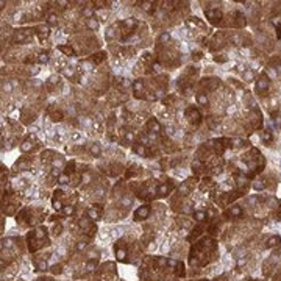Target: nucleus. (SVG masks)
I'll return each mask as SVG.
<instances>
[{
	"label": "nucleus",
	"instance_id": "nucleus-7",
	"mask_svg": "<svg viewBox=\"0 0 281 281\" xmlns=\"http://www.w3.org/2000/svg\"><path fill=\"white\" fill-rule=\"evenodd\" d=\"M242 214H244V209L241 206H238V205H234V206H231V208H228L225 211L224 217H227V219H239V217H242Z\"/></svg>",
	"mask_w": 281,
	"mask_h": 281
},
{
	"label": "nucleus",
	"instance_id": "nucleus-6",
	"mask_svg": "<svg viewBox=\"0 0 281 281\" xmlns=\"http://www.w3.org/2000/svg\"><path fill=\"white\" fill-rule=\"evenodd\" d=\"M186 119L189 121L192 125H198V124L202 122V114L198 113L197 108L191 107V108H187V110H186Z\"/></svg>",
	"mask_w": 281,
	"mask_h": 281
},
{
	"label": "nucleus",
	"instance_id": "nucleus-1",
	"mask_svg": "<svg viewBox=\"0 0 281 281\" xmlns=\"http://www.w3.org/2000/svg\"><path fill=\"white\" fill-rule=\"evenodd\" d=\"M217 258V242L213 238H202L192 245L189 255L191 267H203Z\"/></svg>",
	"mask_w": 281,
	"mask_h": 281
},
{
	"label": "nucleus",
	"instance_id": "nucleus-34",
	"mask_svg": "<svg viewBox=\"0 0 281 281\" xmlns=\"http://www.w3.org/2000/svg\"><path fill=\"white\" fill-rule=\"evenodd\" d=\"M159 41L161 42H166V41H170V34L169 33H162L159 36Z\"/></svg>",
	"mask_w": 281,
	"mask_h": 281
},
{
	"label": "nucleus",
	"instance_id": "nucleus-14",
	"mask_svg": "<svg viewBox=\"0 0 281 281\" xmlns=\"http://www.w3.org/2000/svg\"><path fill=\"white\" fill-rule=\"evenodd\" d=\"M132 88L135 89V96H136V97H142V89H144V83H142V81L136 80Z\"/></svg>",
	"mask_w": 281,
	"mask_h": 281
},
{
	"label": "nucleus",
	"instance_id": "nucleus-33",
	"mask_svg": "<svg viewBox=\"0 0 281 281\" xmlns=\"http://www.w3.org/2000/svg\"><path fill=\"white\" fill-rule=\"evenodd\" d=\"M61 231H63V227H61V224H56L55 227H53V234H55V236H60V234H61Z\"/></svg>",
	"mask_w": 281,
	"mask_h": 281
},
{
	"label": "nucleus",
	"instance_id": "nucleus-11",
	"mask_svg": "<svg viewBox=\"0 0 281 281\" xmlns=\"http://www.w3.org/2000/svg\"><path fill=\"white\" fill-rule=\"evenodd\" d=\"M33 33H30V30H17V31H14V42H25V41H28L30 39V36H31Z\"/></svg>",
	"mask_w": 281,
	"mask_h": 281
},
{
	"label": "nucleus",
	"instance_id": "nucleus-3",
	"mask_svg": "<svg viewBox=\"0 0 281 281\" xmlns=\"http://www.w3.org/2000/svg\"><path fill=\"white\" fill-rule=\"evenodd\" d=\"M78 227H80L81 234H83L86 239H91L94 234H96V230H97L96 224H94V220H91L88 216L78 219Z\"/></svg>",
	"mask_w": 281,
	"mask_h": 281
},
{
	"label": "nucleus",
	"instance_id": "nucleus-17",
	"mask_svg": "<svg viewBox=\"0 0 281 281\" xmlns=\"http://www.w3.org/2000/svg\"><path fill=\"white\" fill-rule=\"evenodd\" d=\"M122 25L127 27V31H132V30L138 25V22H136V19H125V20L122 22Z\"/></svg>",
	"mask_w": 281,
	"mask_h": 281
},
{
	"label": "nucleus",
	"instance_id": "nucleus-35",
	"mask_svg": "<svg viewBox=\"0 0 281 281\" xmlns=\"http://www.w3.org/2000/svg\"><path fill=\"white\" fill-rule=\"evenodd\" d=\"M64 75L72 78V77H74V69H72V67H67V69H64Z\"/></svg>",
	"mask_w": 281,
	"mask_h": 281
},
{
	"label": "nucleus",
	"instance_id": "nucleus-23",
	"mask_svg": "<svg viewBox=\"0 0 281 281\" xmlns=\"http://www.w3.org/2000/svg\"><path fill=\"white\" fill-rule=\"evenodd\" d=\"M180 192L183 194V195H187L191 192V186H189V181H184L183 184H181V187H180Z\"/></svg>",
	"mask_w": 281,
	"mask_h": 281
},
{
	"label": "nucleus",
	"instance_id": "nucleus-2",
	"mask_svg": "<svg viewBox=\"0 0 281 281\" xmlns=\"http://www.w3.org/2000/svg\"><path fill=\"white\" fill-rule=\"evenodd\" d=\"M27 244H28V250L30 252H38L42 250L44 247H49L50 239H49V231L45 227H38L31 230L27 234Z\"/></svg>",
	"mask_w": 281,
	"mask_h": 281
},
{
	"label": "nucleus",
	"instance_id": "nucleus-5",
	"mask_svg": "<svg viewBox=\"0 0 281 281\" xmlns=\"http://www.w3.org/2000/svg\"><path fill=\"white\" fill-rule=\"evenodd\" d=\"M150 216V206L148 205H142V206H139L135 213H133V220L135 222H142L145 220L147 217Z\"/></svg>",
	"mask_w": 281,
	"mask_h": 281
},
{
	"label": "nucleus",
	"instance_id": "nucleus-18",
	"mask_svg": "<svg viewBox=\"0 0 281 281\" xmlns=\"http://www.w3.org/2000/svg\"><path fill=\"white\" fill-rule=\"evenodd\" d=\"M36 34L41 38V39H44V38H47L49 36V27H44V25H39L38 28H36Z\"/></svg>",
	"mask_w": 281,
	"mask_h": 281
},
{
	"label": "nucleus",
	"instance_id": "nucleus-20",
	"mask_svg": "<svg viewBox=\"0 0 281 281\" xmlns=\"http://www.w3.org/2000/svg\"><path fill=\"white\" fill-rule=\"evenodd\" d=\"M86 27H88L89 30H97V28H99V22H97V19H94V17L86 19Z\"/></svg>",
	"mask_w": 281,
	"mask_h": 281
},
{
	"label": "nucleus",
	"instance_id": "nucleus-26",
	"mask_svg": "<svg viewBox=\"0 0 281 281\" xmlns=\"http://www.w3.org/2000/svg\"><path fill=\"white\" fill-rule=\"evenodd\" d=\"M58 49H60L61 52H64L66 55H70V56H75V52L72 50V47H67V45H60V47H58Z\"/></svg>",
	"mask_w": 281,
	"mask_h": 281
},
{
	"label": "nucleus",
	"instance_id": "nucleus-16",
	"mask_svg": "<svg viewBox=\"0 0 281 281\" xmlns=\"http://www.w3.org/2000/svg\"><path fill=\"white\" fill-rule=\"evenodd\" d=\"M74 213H75V206H72V205H64V208L61 209V214L66 217L74 216Z\"/></svg>",
	"mask_w": 281,
	"mask_h": 281
},
{
	"label": "nucleus",
	"instance_id": "nucleus-10",
	"mask_svg": "<svg viewBox=\"0 0 281 281\" xmlns=\"http://www.w3.org/2000/svg\"><path fill=\"white\" fill-rule=\"evenodd\" d=\"M173 191V184L172 183H162L156 187V197H166Z\"/></svg>",
	"mask_w": 281,
	"mask_h": 281
},
{
	"label": "nucleus",
	"instance_id": "nucleus-4",
	"mask_svg": "<svg viewBox=\"0 0 281 281\" xmlns=\"http://www.w3.org/2000/svg\"><path fill=\"white\" fill-rule=\"evenodd\" d=\"M269 86H271V80H269L267 74H261V77L256 81V92L260 94V96H266Z\"/></svg>",
	"mask_w": 281,
	"mask_h": 281
},
{
	"label": "nucleus",
	"instance_id": "nucleus-24",
	"mask_svg": "<svg viewBox=\"0 0 281 281\" xmlns=\"http://www.w3.org/2000/svg\"><path fill=\"white\" fill-rule=\"evenodd\" d=\"M114 30H116V25H111L107 28V33H105V38H107V41H111L114 38Z\"/></svg>",
	"mask_w": 281,
	"mask_h": 281
},
{
	"label": "nucleus",
	"instance_id": "nucleus-25",
	"mask_svg": "<svg viewBox=\"0 0 281 281\" xmlns=\"http://www.w3.org/2000/svg\"><path fill=\"white\" fill-rule=\"evenodd\" d=\"M197 103L206 107V105H208V97L205 96V94H197Z\"/></svg>",
	"mask_w": 281,
	"mask_h": 281
},
{
	"label": "nucleus",
	"instance_id": "nucleus-31",
	"mask_svg": "<svg viewBox=\"0 0 281 281\" xmlns=\"http://www.w3.org/2000/svg\"><path fill=\"white\" fill-rule=\"evenodd\" d=\"M38 61H39V63H47V61H49V52H42V53H39Z\"/></svg>",
	"mask_w": 281,
	"mask_h": 281
},
{
	"label": "nucleus",
	"instance_id": "nucleus-42",
	"mask_svg": "<svg viewBox=\"0 0 281 281\" xmlns=\"http://www.w3.org/2000/svg\"><path fill=\"white\" fill-rule=\"evenodd\" d=\"M277 34H278V38L281 39V25H278V27H277Z\"/></svg>",
	"mask_w": 281,
	"mask_h": 281
},
{
	"label": "nucleus",
	"instance_id": "nucleus-22",
	"mask_svg": "<svg viewBox=\"0 0 281 281\" xmlns=\"http://www.w3.org/2000/svg\"><path fill=\"white\" fill-rule=\"evenodd\" d=\"M89 151H91V155L92 156H100V145L99 144H91L89 145Z\"/></svg>",
	"mask_w": 281,
	"mask_h": 281
},
{
	"label": "nucleus",
	"instance_id": "nucleus-43",
	"mask_svg": "<svg viewBox=\"0 0 281 281\" xmlns=\"http://www.w3.org/2000/svg\"><path fill=\"white\" fill-rule=\"evenodd\" d=\"M198 281H208V280H198Z\"/></svg>",
	"mask_w": 281,
	"mask_h": 281
},
{
	"label": "nucleus",
	"instance_id": "nucleus-12",
	"mask_svg": "<svg viewBox=\"0 0 281 281\" xmlns=\"http://www.w3.org/2000/svg\"><path fill=\"white\" fill-rule=\"evenodd\" d=\"M147 128H148V132H150L151 135H155V133H159V132H161V125H159V122H158L156 119H150V121L147 122Z\"/></svg>",
	"mask_w": 281,
	"mask_h": 281
},
{
	"label": "nucleus",
	"instance_id": "nucleus-38",
	"mask_svg": "<svg viewBox=\"0 0 281 281\" xmlns=\"http://www.w3.org/2000/svg\"><path fill=\"white\" fill-rule=\"evenodd\" d=\"M125 139H127V140H133V139H135V135H133L132 132H127V133H125Z\"/></svg>",
	"mask_w": 281,
	"mask_h": 281
},
{
	"label": "nucleus",
	"instance_id": "nucleus-39",
	"mask_svg": "<svg viewBox=\"0 0 281 281\" xmlns=\"http://www.w3.org/2000/svg\"><path fill=\"white\" fill-rule=\"evenodd\" d=\"M34 281H53V280H52V277H39V278H36Z\"/></svg>",
	"mask_w": 281,
	"mask_h": 281
},
{
	"label": "nucleus",
	"instance_id": "nucleus-30",
	"mask_svg": "<svg viewBox=\"0 0 281 281\" xmlns=\"http://www.w3.org/2000/svg\"><path fill=\"white\" fill-rule=\"evenodd\" d=\"M47 22H49V25H56L58 23V17H56V14H49L47 16Z\"/></svg>",
	"mask_w": 281,
	"mask_h": 281
},
{
	"label": "nucleus",
	"instance_id": "nucleus-27",
	"mask_svg": "<svg viewBox=\"0 0 281 281\" xmlns=\"http://www.w3.org/2000/svg\"><path fill=\"white\" fill-rule=\"evenodd\" d=\"M121 203H122L124 208H130L133 205V197H124L121 200Z\"/></svg>",
	"mask_w": 281,
	"mask_h": 281
},
{
	"label": "nucleus",
	"instance_id": "nucleus-32",
	"mask_svg": "<svg viewBox=\"0 0 281 281\" xmlns=\"http://www.w3.org/2000/svg\"><path fill=\"white\" fill-rule=\"evenodd\" d=\"M58 183H60V184H67L69 183V175L67 173H61L60 177H58Z\"/></svg>",
	"mask_w": 281,
	"mask_h": 281
},
{
	"label": "nucleus",
	"instance_id": "nucleus-19",
	"mask_svg": "<svg viewBox=\"0 0 281 281\" xmlns=\"http://www.w3.org/2000/svg\"><path fill=\"white\" fill-rule=\"evenodd\" d=\"M278 244H280V236H272V238L267 239L266 247H267V249H274V247H277Z\"/></svg>",
	"mask_w": 281,
	"mask_h": 281
},
{
	"label": "nucleus",
	"instance_id": "nucleus-40",
	"mask_svg": "<svg viewBox=\"0 0 281 281\" xmlns=\"http://www.w3.org/2000/svg\"><path fill=\"white\" fill-rule=\"evenodd\" d=\"M11 89H13V86H11L8 81L6 83H3V91H6V92H11Z\"/></svg>",
	"mask_w": 281,
	"mask_h": 281
},
{
	"label": "nucleus",
	"instance_id": "nucleus-15",
	"mask_svg": "<svg viewBox=\"0 0 281 281\" xmlns=\"http://www.w3.org/2000/svg\"><path fill=\"white\" fill-rule=\"evenodd\" d=\"M234 27H245V17L242 16V13L234 14Z\"/></svg>",
	"mask_w": 281,
	"mask_h": 281
},
{
	"label": "nucleus",
	"instance_id": "nucleus-29",
	"mask_svg": "<svg viewBox=\"0 0 281 281\" xmlns=\"http://www.w3.org/2000/svg\"><path fill=\"white\" fill-rule=\"evenodd\" d=\"M52 274H55V275H60V274H63V266L61 264H55V266H52Z\"/></svg>",
	"mask_w": 281,
	"mask_h": 281
},
{
	"label": "nucleus",
	"instance_id": "nucleus-9",
	"mask_svg": "<svg viewBox=\"0 0 281 281\" xmlns=\"http://www.w3.org/2000/svg\"><path fill=\"white\" fill-rule=\"evenodd\" d=\"M205 14H206V17L211 22H213V23H219L222 20V17H224V14H222L220 9H206Z\"/></svg>",
	"mask_w": 281,
	"mask_h": 281
},
{
	"label": "nucleus",
	"instance_id": "nucleus-36",
	"mask_svg": "<svg viewBox=\"0 0 281 281\" xmlns=\"http://www.w3.org/2000/svg\"><path fill=\"white\" fill-rule=\"evenodd\" d=\"M263 139L266 140V142H269V140L272 139V133H271V132H264V133H263Z\"/></svg>",
	"mask_w": 281,
	"mask_h": 281
},
{
	"label": "nucleus",
	"instance_id": "nucleus-41",
	"mask_svg": "<svg viewBox=\"0 0 281 281\" xmlns=\"http://www.w3.org/2000/svg\"><path fill=\"white\" fill-rule=\"evenodd\" d=\"M83 67H85L86 70H92V64H91V63H86V61H85V63H83Z\"/></svg>",
	"mask_w": 281,
	"mask_h": 281
},
{
	"label": "nucleus",
	"instance_id": "nucleus-37",
	"mask_svg": "<svg viewBox=\"0 0 281 281\" xmlns=\"http://www.w3.org/2000/svg\"><path fill=\"white\" fill-rule=\"evenodd\" d=\"M92 5H97V8H105L108 3L107 2H100V0H96V2H94Z\"/></svg>",
	"mask_w": 281,
	"mask_h": 281
},
{
	"label": "nucleus",
	"instance_id": "nucleus-21",
	"mask_svg": "<svg viewBox=\"0 0 281 281\" xmlns=\"http://www.w3.org/2000/svg\"><path fill=\"white\" fill-rule=\"evenodd\" d=\"M192 170H194L195 173H200V172L203 170V162H202L200 159H195V161L192 162Z\"/></svg>",
	"mask_w": 281,
	"mask_h": 281
},
{
	"label": "nucleus",
	"instance_id": "nucleus-13",
	"mask_svg": "<svg viewBox=\"0 0 281 281\" xmlns=\"http://www.w3.org/2000/svg\"><path fill=\"white\" fill-rule=\"evenodd\" d=\"M133 151H135V153H138V155H140V156H148L150 155V151L144 147V144H135L133 145Z\"/></svg>",
	"mask_w": 281,
	"mask_h": 281
},
{
	"label": "nucleus",
	"instance_id": "nucleus-28",
	"mask_svg": "<svg viewBox=\"0 0 281 281\" xmlns=\"http://www.w3.org/2000/svg\"><path fill=\"white\" fill-rule=\"evenodd\" d=\"M105 60V53L103 52H99V53H96L92 56V63H102Z\"/></svg>",
	"mask_w": 281,
	"mask_h": 281
},
{
	"label": "nucleus",
	"instance_id": "nucleus-8",
	"mask_svg": "<svg viewBox=\"0 0 281 281\" xmlns=\"http://www.w3.org/2000/svg\"><path fill=\"white\" fill-rule=\"evenodd\" d=\"M102 213H103V209L100 206H89L86 209V216L91 220H100L102 219Z\"/></svg>",
	"mask_w": 281,
	"mask_h": 281
}]
</instances>
